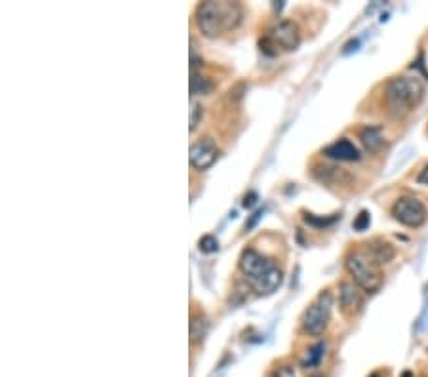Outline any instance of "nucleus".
Instances as JSON below:
<instances>
[{
  "instance_id": "19",
  "label": "nucleus",
  "mask_w": 428,
  "mask_h": 377,
  "mask_svg": "<svg viewBox=\"0 0 428 377\" xmlns=\"http://www.w3.org/2000/svg\"><path fill=\"white\" fill-rule=\"evenodd\" d=\"M202 118H204V107L200 103L192 101V103H190V115H189V130H190V132H196V128L200 126Z\"/></svg>"
},
{
  "instance_id": "17",
  "label": "nucleus",
  "mask_w": 428,
  "mask_h": 377,
  "mask_svg": "<svg viewBox=\"0 0 428 377\" xmlns=\"http://www.w3.org/2000/svg\"><path fill=\"white\" fill-rule=\"evenodd\" d=\"M214 90V84L212 80L202 77L198 73H190V96H208L209 91Z\"/></svg>"
},
{
  "instance_id": "6",
  "label": "nucleus",
  "mask_w": 428,
  "mask_h": 377,
  "mask_svg": "<svg viewBox=\"0 0 428 377\" xmlns=\"http://www.w3.org/2000/svg\"><path fill=\"white\" fill-rule=\"evenodd\" d=\"M269 40L278 50V54L280 52H294V50L299 48L301 30L291 19H282L270 29Z\"/></svg>"
},
{
  "instance_id": "29",
  "label": "nucleus",
  "mask_w": 428,
  "mask_h": 377,
  "mask_svg": "<svg viewBox=\"0 0 428 377\" xmlns=\"http://www.w3.org/2000/svg\"><path fill=\"white\" fill-rule=\"evenodd\" d=\"M402 377H413V373H411V371H404V373H402Z\"/></svg>"
},
{
  "instance_id": "15",
  "label": "nucleus",
  "mask_w": 428,
  "mask_h": 377,
  "mask_svg": "<svg viewBox=\"0 0 428 377\" xmlns=\"http://www.w3.org/2000/svg\"><path fill=\"white\" fill-rule=\"evenodd\" d=\"M209 330V322L208 318L204 317L202 313H195L192 317H190V324H189V334H190V343H200V341L206 337Z\"/></svg>"
},
{
  "instance_id": "2",
  "label": "nucleus",
  "mask_w": 428,
  "mask_h": 377,
  "mask_svg": "<svg viewBox=\"0 0 428 377\" xmlns=\"http://www.w3.org/2000/svg\"><path fill=\"white\" fill-rule=\"evenodd\" d=\"M424 98V82L419 77H394L385 86V103L388 113L398 118L410 115Z\"/></svg>"
},
{
  "instance_id": "12",
  "label": "nucleus",
  "mask_w": 428,
  "mask_h": 377,
  "mask_svg": "<svg viewBox=\"0 0 428 377\" xmlns=\"http://www.w3.org/2000/svg\"><path fill=\"white\" fill-rule=\"evenodd\" d=\"M282 271L278 267L270 269L269 273L263 274V276H259V278L251 280L248 282L251 286V290L257 293V296H270V293H274L282 284Z\"/></svg>"
},
{
  "instance_id": "10",
  "label": "nucleus",
  "mask_w": 428,
  "mask_h": 377,
  "mask_svg": "<svg viewBox=\"0 0 428 377\" xmlns=\"http://www.w3.org/2000/svg\"><path fill=\"white\" fill-rule=\"evenodd\" d=\"M339 305L341 310L347 317H356L364 307V298H362L360 288L354 282H342L341 292H339Z\"/></svg>"
},
{
  "instance_id": "21",
  "label": "nucleus",
  "mask_w": 428,
  "mask_h": 377,
  "mask_svg": "<svg viewBox=\"0 0 428 377\" xmlns=\"http://www.w3.org/2000/svg\"><path fill=\"white\" fill-rule=\"evenodd\" d=\"M369 225H371V213L367 212V210H362V212L356 215L352 227H354V231L364 232L369 229Z\"/></svg>"
},
{
  "instance_id": "13",
  "label": "nucleus",
  "mask_w": 428,
  "mask_h": 377,
  "mask_svg": "<svg viewBox=\"0 0 428 377\" xmlns=\"http://www.w3.org/2000/svg\"><path fill=\"white\" fill-rule=\"evenodd\" d=\"M360 141L362 145L366 147L367 152L377 154V152L385 147V132L383 126H366L360 132Z\"/></svg>"
},
{
  "instance_id": "27",
  "label": "nucleus",
  "mask_w": 428,
  "mask_h": 377,
  "mask_svg": "<svg viewBox=\"0 0 428 377\" xmlns=\"http://www.w3.org/2000/svg\"><path fill=\"white\" fill-rule=\"evenodd\" d=\"M255 202H257V193H253V191H251V193H248V195L244 196V206L245 208H251L253 204H255Z\"/></svg>"
},
{
  "instance_id": "9",
  "label": "nucleus",
  "mask_w": 428,
  "mask_h": 377,
  "mask_svg": "<svg viewBox=\"0 0 428 377\" xmlns=\"http://www.w3.org/2000/svg\"><path fill=\"white\" fill-rule=\"evenodd\" d=\"M322 154L328 157V159L335 160V162H356V160H360L362 157L358 147L350 140H347V137L333 141V143H330L328 147H324Z\"/></svg>"
},
{
  "instance_id": "22",
  "label": "nucleus",
  "mask_w": 428,
  "mask_h": 377,
  "mask_svg": "<svg viewBox=\"0 0 428 377\" xmlns=\"http://www.w3.org/2000/svg\"><path fill=\"white\" fill-rule=\"evenodd\" d=\"M411 154H413V149H411V147H405V149H402V151L398 152V157L391 164V174H394L396 170H400V168H402V166H404L405 162L411 159Z\"/></svg>"
},
{
  "instance_id": "28",
  "label": "nucleus",
  "mask_w": 428,
  "mask_h": 377,
  "mask_svg": "<svg viewBox=\"0 0 428 377\" xmlns=\"http://www.w3.org/2000/svg\"><path fill=\"white\" fill-rule=\"evenodd\" d=\"M261 215H263V210H259V212L253 213V218H251L250 223H245V229H251V227L255 225V223H257V221H259V218H261Z\"/></svg>"
},
{
  "instance_id": "20",
  "label": "nucleus",
  "mask_w": 428,
  "mask_h": 377,
  "mask_svg": "<svg viewBox=\"0 0 428 377\" xmlns=\"http://www.w3.org/2000/svg\"><path fill=\"white\" fill-rule=\"evenodd\" d=\"M198 248L202 254H214L219 249V242H217V238L212 237V235H206L198 240Z\"/></svg>"
},
{
  "instance_id": "4",
  "label": "nucleus",
  "mask_w": 428,
  "mask_h": 377,
  "mask_svg": "<svg viewBox=\"0 0 428 377\" xmlns=\"http://www.w3.org/2000/svg\"><path fill=\"white\" fill-rule=\"evenodd\" d=\"M331 310H333V293L325 290L316 298V301L308 305V309L305 310V315L301 318L303 332L312 335V337H318V335L324 334L328 324H330Z\"/></svg>"
},
{
  "instance_id": "8",
  "label": "nucleus",
  "mask_w": 428,
  "mask_h": 377,
  "mask_svg": "<svg viewBox=\"0 0 428 377\" xmlns=\"http://www.w3.org/2000/svg\"><path fill=\"white\" fill-rule=\"evenodd\" d=\"M217 159H219V149H217L214 140L206 137V140L196 141L190 145L189 160L190 166L196 170H208L217 162Z\"/></svg>"
},
{
  "instance_id": "7",
  "label": "nucleus",
  "mask_w": 428,
  "mask_h": 377,
  "mask_svg": "<svg viewBox=\"0 0 428 377\" xmlns=\"http://www.w3.org/2000/svg\"><path fill=\"white\" fill-rule=\"evenodd\" d=\"M238 267L240 271H242V274L245 276V280L251 282V280H255L259 278V276L269 273L270 269H274L276 265L272 263V259H269V257L263 256V254H259L257 249L248 248L244 249L242 256H240Z\"/></svg>"
},
{
  "instance_id": "1",
  "label": "nucleus",
  "mask_w": 428,
  "mask_h": 377,
  "mask_svg": "<svg viewBox=\"0 0 428 377\" xmlns=\"http://www.w3.org/2000/svg\"><path fill=\"white\" fill-rule=\"evenodd\" d=\"M244 8L231 0H206L196 8V27L204 37L217 38L242 23Z\"/></svg>"
},
{
  "instance_id": "26",
  "label": "nucleus",
  "mask_w": 428,
  "mask_h": 377,
  "mask_svg": "<svg viewBox=\"0 0 428 377\" xmlns=\"http://www.w3.org/2000/svg\"><path fill=\"white\" fill-rule=\"evenodd\" d=\"M417 183H419V185H424V187H428V164L422 166V170L417 174Z\"/></svg>"
},
{
  "instance_id": "23",
  "label": "nucleus",
  "mask_w": 428,
  "mask_h": 377,
  "mask_svg": "<svg viewBox=\"0 0 428 377\" xmlns=\"http://www.w3.org/2000/svg\"><path fill=\"white\" fill-rule=\"evenodd\" d=\"M428 328V284L424 288V307H422L421 318H419V324H417V330L422 332V330Z\"/></svg>"
},
{
  "instance_id": "16",
  "label": "nucleus",
  "mask_w": 428,
  "mask_h": 377,
  "mask_svg": "<svg viewBox=\"0 0 428 377\" xmlns=\"http://www.w3.org/2000/svg\"><path fill=\"white\" fill-rule=\"evenodd\" d=\"M325 354V341H318V343H314L308 351L305 353V356L301 359V366L303 368H316V366H320V362H322V359H324Z\"/></svg>"
},
{
  "instance_id": "14",
  "label": "nucleus",
  "mask_w": 428,
  "mask_h": 377,
  "mask_svg": "<svg viewBox=\"0 0 428 377\" xmlns=\"http://www.w3.org/2000/svg\"><path fill=\"white\" fill-rule=\"evenodd\" d=\"M312 174L322 183H342L350 179L347 171H342L341 168H333V166H316Z\"/></svg>"
},
{
  "instance_id": "18",
  "label": "nucleus",
  "mask_w": 428,
  "mask_h": 377,
  "mask_svg": "<svg viewBox=\"0 0 428 377\" xmlns=\"http://www.w3.org/2000/svg\"><path fill=\"white\" fill-rule=\"evenodd\" d=\"M303 219H305L306 225L314 227V229H325V227L333 225L337 219H339V215H324V218H322V215H314V213L305 212Z\"/></svg>"
},
{
  "instance_id": "24",
  "label": "nucleus",
  "mask_w": 428,
  "mask_h": 377,
  "mask_svg": "<svg viewBox=\"0 0 428 377\" xmlns=\"http://www.w3.org/2000/svg\"><path fill=\"white\" fill-rule=\"evenodd\" d=\"M270 377H295L294 366H280L270 373Z\"/></svg>"
},
{
  "instance_id": "30",
  "label": "nucleus",
  "mask_w": 428,
  "mask_h": 377,
  "mask_svg": "<svg viewBox=\"0 0 428 377\" xmlns=\"http://www.w3.org/2000/svg\"><path fill=\"white\" fill-rule=\"evenodd\" d=\"M371 377H381V376H379V373H374V376H371Z\"/></svg>"
},
{
  "instance_id": "3",
  "label": "nucleus",
  "mask_w": 428,
  "mask_h": 377,
  "mask_svg": "<svg viewBox=\"0 0 428 377\" xmlns=\"http://www.w3.org/2000/svg\"><path fill=\"white\" fill-rule=\"evenodd\" d=\"M345 269L350 274V278L362 292L377 293L383 286V271L377 261L367 256L364 249H352L345 257Z\"/></svg>"
},
{
  "instance_id": "11",
  "label": "nucleus",
  "mask_w": 428,
  "mask_h": 377,
  "mask_svg": "<svg viewBox=\"0 0 428 377\" xmlns=\"http://www.w3.org/2000/svg\"><path fill=\"white\" fill-rule=\"evenodd\" d=\"M362 249H364L374 261L379 263V265H386V263H391L392 259L396 257V248H394V244L379 237L367 240Z\"/></svg>"
},
{
  "instance_id": "25",
  "label": "nucleus",
  "mask_w": 428,
  "mask_h": 377,
  "mask_svg": "<svg viewBox=\"0 0 428 377\" xmlns=\"http://www.w3.org/2000/svg\"><path fill=\"white\" fill-rule=\"evenodd\" d=\"M360 48V40H358V38H352V40H350V43H347L345 44V48H342V55H349L350 52H356V50Z\"/></svg>"
},
{
  "instance_id": "5",
  "label": "nucleus",
  "mask_w": 428,
  "mask_h": 377,
  "mask_svg": "<svg viewBox=\"0 0 428 377\" xmlns=\"http://www.w3.org/2000/svg\"><path fill=\"white\" fill-rule=\"evenodd\" d=\"M392 218L398 223L411 229H419L427 223L428 210L417 196H400L394 204H392Z\"/></svg>"
}]
</instances>
